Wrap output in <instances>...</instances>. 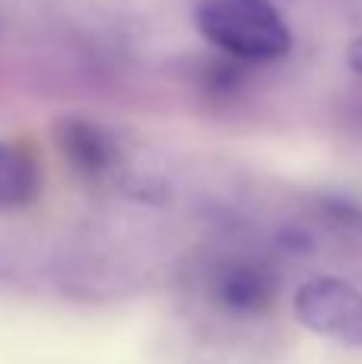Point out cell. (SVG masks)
<instances>
[{"label": "cell", "instance_id": "obj_1", "mask_svg": "<svg viewBox=\"0 0 362 364\" xmlns=\"http://www.w3.org/2000/svg\"><path fill=\"white\" fill-rule=\"evenodd\" d=\"M196 26L234 61H279L292 48V32L269 0H199Z\"/></svg>", "mask_w": 362, "mask_h": 364}, {"label": "cell", "instance_id": "obj_2", "mask_svg": "<svg viewBox=\"0 0 362 364\" xmlns=\"http://www.w3.org/2000/svg\"><path fill=\"white\" fill-rule=\"evenodd\" d=\"M295 316L301 326L340 342L346 348H362V291L343 278H311L295 294Z\"/></svg>", "mask_w": 362, "mask_h": 364}, {"label": "cell", "instance_id": "obj_3", "mask_svg": "<svg viewBox=\"0 0 362 364\" xmlns=\"http://www.w3.org/2000/svg\"><path fill=\"white\" fill-rule=\"evenodd\" d=\"M276 291H279L276 272L257 259H234L215 275V301L241 316L263 314L276 301Z\"/></svg>", "mask_w": 362, "mask_h": 364}, {"label": "cell", "instance_id": "obj_4", "mask_svg": "<svg viewBox=\"0 0 362 364\" xmlns=\"http://www.w3.org/2000/svg\"><path fill=\"white\" fill-rule=\"evenodd\" d=\"M58 138H61V151L71 160L77 173L83 176H103L106 170H113L115 164V144L100 125L83 119H71L58 128Z\"/></svg>", "mask_w": 362, "mask_h": 364}, {"label": "cell", "instance_id": "obj_5", "mask_svg": "<svg viewBox=\"0 0 362 364\" xmlns=\"http://www.w3.org/2000/svg\"><path fill=\"white\" fill-rule=\"evenodd\" d=\"M38 164L16 144L0 141V211L29 205L38 195Z\"/></svg>", "mask_w": 362, "mask_h": 364}, {"label": "cell", "instance_id": "obj_6", "mask_svg": "<svg viewBox=\"0 0 362 364\" xmlns=\"http://www.w3.org/2000/svg\"><path fill=\"white\" fill-rule=\"evenodd\" d=\"M346 61H350V68L356 70V74L362 77V36L356 38V42L350 45V51H346Z\"/></svg>", "mask_w": 362, "mask_h": 364}]
</instances>
